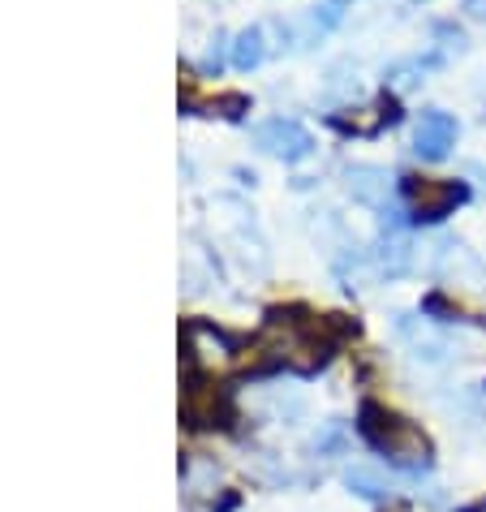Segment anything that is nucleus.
<instances>
[{
  "label": "nucleus",
  "instance_id": "1",
  "mask_svg": "<svg viewBox=\"0 0 486 512\" xmlns=\"http://www.w3.org/2000/svg\"><path fill=\"white\" fill-rule=\"evenodd\" d=\"M400 190L413 198V224H439L443 216H452V211L469 198L465 181H418V177H400Z\"/></svg>",
  "mask_w": 486,
  "mask_h": 512
},
{
  "label": "nucleus",
  "instance_id": "2",
  "mask_svg": "<svg viewBox=\"0 0 486 512\" xmlns=\"http://www.w3.org/2000/svg\"><path fill=\"white\" fill-rule=\"evenodd\" d=\"M254 147L276 155V160H284V164H302L314 155V134L306 130V125L289 121V117H271L254 130Z\"/></svg>",
  "mask_w": 486,
  "mask_h": 512
},
{
  "label": "nucleus",
  "instance_id": "3",
  "mask_svg": "<svg viewBox=\"0 0 486 512\" xmlns=\"http://www.w3.org/2000/svg\"><path fill=\"white\" fill-rule=\"evenodd\" d=\"M456 134H461V125H456L452 112L431 108V112H422L418 130H413V151H418V160L439 164V160H448V151L456 147Z\"/></svg>",
  "mask_w": 486,
  "mask_h": 512
},
{
  "label": "nucleus",
  "instance_id": "4",
  "mask_svg": "<svg viewBox=\"0 0 486 512\" xmlns=\"http://www.w3.org/2000/svg\"><path fill=\"white\" fill-rule=\"evenodd\" d=\"M392 190V177L383 168H370V164H353L349 168V194L357 203H370V207H383V198Z\"/></svg>",
  "mask_w": 486,
  "mask_h": 512
},
{
  "label": "nucleus",
  "instance_id": "5",
  "mask_svg": "<svg viewBox=\"0 0 486 512\" xmlns=\"http://www.w3.org/2000/svg\"><path fill=\"white\" fill-rule=\"evenodd\" d=\"M267 56V35L263 26H246L237 39H233V65L241 69V74H250V69H259Z\"/></svg>",
  "mask_w": 486,
  "mask_h": 512
},
{
  "label": "nucleus",
  "instance_id": "6",
  "mask_svg": "<svg viewBox=\"0 0 486 512\" xmlns=\"http://www.w3.org/2000/svg\"><path fill=\"white\" fill-rule=\"evenodd\" d=\"M345 482L357 495H366V500H379V495H383V482H379V474H370V469H349Z\"/></svg>",
  "mask_w": 486,
  "mask_h": 512
},
{
  "label": "nucleus",
  "instance_id": "7",
  "mask_svg": "<svg viewBox=\"0 0 486 512\" xmlns=\"http://www.w3.org/2000/svg\"><path fill=\"white\" fill-rule=\"evenodd\" d=\"M461 5H465V13H469V18L486 22V0H461Z\"/></svg>",
  "mask_w": 486,
  "mask_h": 512
},
{
  "label": "nucleus",
  "instance_id": "8",
  "mask_svg": "<svg viewBox=\"0 0 486 512\" xmlns=\"http://www.w3.org/2000/svg\"><path fill=\"white\" fill-rule=\"evenodd\" d=\"M332 5H345V0H332Z\"/></svg>",
  "mask_w": 486,
  "mask_h": 512
}]
</instances>
